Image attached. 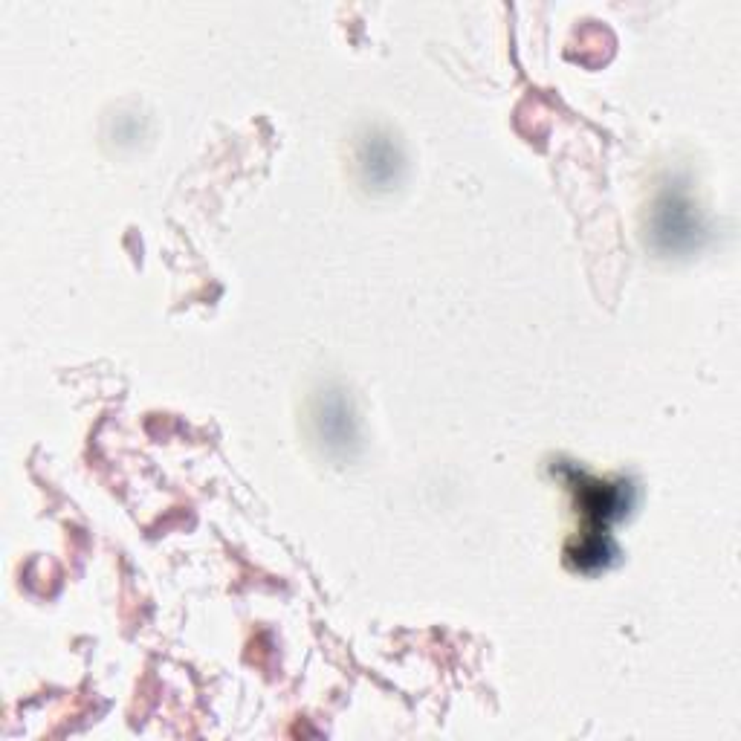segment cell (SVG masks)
Instances as JSON below:
<instances>
[{
	"instance_id": "cell-1",
	"label": "cell",
	"mask_w": 741,
	"mask_h": 741,
	"mask_svg": "<svg viewBox=\"0 0 741 741\" xmlns=\"http://www.w3.org/2000/svg\"><path fill=\"white\" fill-rule=\"evenodd\" d=\"M577 493H579V504L588 516L600 519V522H608L611 516H620L626 510V493L623 487H611V484H603V481H591L585 475H577Z\"/></svg>"
},
{
	"instance_id": "cell-2",
	"label": "cell",
	"mask_w": 741,
	"mask_h": 741,
	"mask_svg": "<svg viewBox=\"0 0 741 741\" xmlns=\"http://www.w3.org/2000/svg\"><path fill=\"white\" fill-rule=\"evenodd\" d=\"M571 556H574V562H577L579 568H600L608 562V556H611V548H608V542H605L603 536H585L582 542H579L577 550H571Z\"/></svg>"
}]
</instances>
